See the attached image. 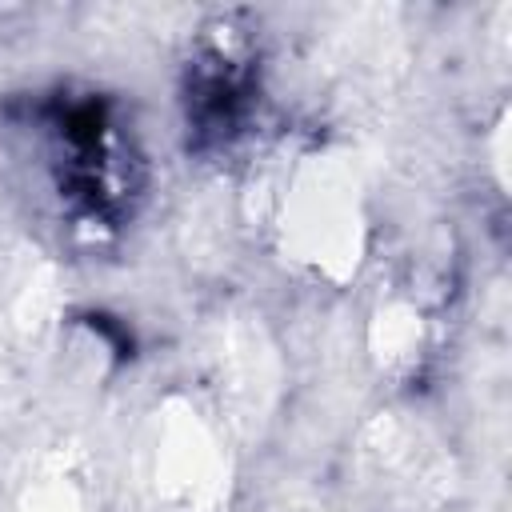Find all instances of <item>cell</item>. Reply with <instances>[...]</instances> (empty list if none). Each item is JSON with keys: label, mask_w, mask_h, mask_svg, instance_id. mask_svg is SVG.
Segmentation results:
<instances>
[{"label": "cell", "mask_w": 512, "mask_h": 512, "mask_svg": "<svg viewBox=\"0 0 512 512\" xmlns=\"http://www.w3.org/2000/svg\"><path fill=\"white\" fill-rule=\"evenodd\" d=\"M272 232L296 268L332 284L348 280L368 248V204L356 164L344 152L296 156L276 180Z\"/></svg>", "instance_id": "6da1fadb"}, {"label": "cell", "mask_w": 512, "mask_h": 512, "mask_svg": "<svg viewBox=\"0 0 512 512\" xmlns=\"http://www.w3.org/2000/svg\"><path fill=\"white\" fill-rule=\"evenodd\" d=\"M140 480L160 512H220L232 488L224 416L192 396H164L140 428Z\"/></svg>", "instance_id": "7a4b0ae2"}, {"label": "cell", "mask_w": 512, "mask_h": 512, "mask_svg": "<svg viewBox=\"0 0 512 512\" xmlns=\"http://www.w3.org/2000/svg\"><path fill=\"white\" fill-rule=\"evenodd\" d=\"M360 464L380 500L404 504L412 512L432 508L452 480L440 444L428 436V428L404 416H384L364 432Z\"/></svg>", "instance_id": "3957f363"}, {"label": "cell", "mask_w": 512, "mask_h": 512, "mask_svg": "<svg viewBox=\"0 0 512 512\" xmlns=\"http://www.w3.org/2000/svg\"><path fill=\"white\" fill-rule=\"evenodd\" d=\"M276 348L260 324H228L212 344V380L220 388V408L264 412L276 396Z\"/></svg>", "instance_id": "277c9868"}, {"label": "cell", "mask_w": 512, "mask_h": 512, "mask_svg": "<svg viewBox=\"0 0 512 512\" xmlns=\"http://www.w3.org/2000/svg\"><path fill=\"white\" fill-rule=\"evenodd\" d=\"M428 352V316L416 296H388L368 316V356L380 372L404 376Z\"/></svg>", "instance_id": "5b68a950"}, {"label": "cell", "mask_w": 512, "mask_h": 512, "mask_svg": "<svg viewBox=\"0 0 512 512\" xmlns=\"http://www.w3.org/2000/svg\"><path fill=\"white\" fill-rule=\"evenodd\" d=\"M16 512H92V508L84 484L68 468H52L28 480V488L16 500Z\"/></svg>", "instance_id": "8992f818"}]
</instances>
